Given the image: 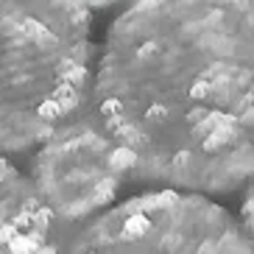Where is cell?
Returning <instances> with one entry per match:
<instances>
[{
	"mask_svg": "<svg viewBox=\"0 0 254 254\" xmlns=\"http://www.w3.org/2000/svg\"><path fill=\"white\" fill-rule=\"evenodd\" d=\"M90 109L126 173L187 193L254 176V0H134L112 23Z\"/></svg>",
	"mask_w": 254,
	"mask_h": 254,
	"instance_id": "cell-1",
	"label": "cell"
},
{
	"mask_svg": "<svg viewBox=\"0 0 254 254\" xmlns=\"http://www.w3.org/2000/svg\"><path fill=\"white\" fill-rule=\"evenodd\" d=\"M87 0H0V154L34 148L90 104Z\"/></svg>",
	"mask_w": 254,
	"mask_h": 254,
	"instance_id": "cell-2",
	"label": "cell"
},
{
	"mask_svg": "<svg viewBox=\"0 0 254 254\" xmlns=\"http://www.w3.org/2000/svg\"><path fill=\"white\" fill-rule=\"evenodd\" d=\"M64 254H254V246L226 209L168 187L84 221Z\"/></svg>",
	"mask_w": 254,
	"mask_h": 254,
	"instance_id": "cell-3",
	"label": "cell"
},
{
	"mask_svg": "<svg viewBox=\"0 0 254 254\" xmlns=\"http://www.w3.org/2000/svg\"><path fill=\"white\" fill-rule=\"evenodd\" d=\"M126 176L123 154L90 104L39 142L31 162V182L59 224H84L104 212Z\"/></svg>",
	"mask_w": 254,
	"mask_h": 254,
	"instance_id": "cell-4",
	"label": "cell"
},
{
	"mask_svg": "<svg viewBox=\"0 0 254 254\" xmlns=\"http://www.w3.org/2000/svg\"><path fill=\"white\" fill-rule=\"evenodd\" d=\"M0 254H62L56 215L6 154H0Z\"/></svg>",
	"mask_w": 254,
	"mask_h": 254,
	"instance_id": "cell-5",
	"label": "cell"
},
{
	"mask_svg": "<svg viewBox=\"0 0 254 254\" xmlns=\"http://www.w3.org/2000/svg\"><path fill=\"white\" fill-rule=\"evenodd\" d=\"M240 218H243V232H246V238L252 240V246H254V176H252V185H249L246 195H243Z\"/></svg>",
	"mask_w": 254,
	"mask_h": 254,
	"instance_id": "cell-6",
	"label": "cell"
},
{
	"mask_svg": "<svg viewBox=\"0 0 254 254\" xmlns=\"http://www.w3.org/2000/svg\"><path fill=\"white\" fill-rule=\"evenodd\" d=\"M118 3H134V0H87L90 8H109V6H118Z\"/></svg>",
	"mask_w": 254,
	"mask_h": 254,
	"instance_id": "cell-7",
	"label": "cell"
}]
</instances>
